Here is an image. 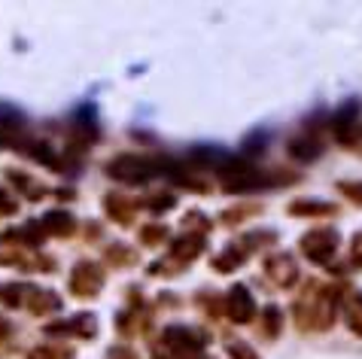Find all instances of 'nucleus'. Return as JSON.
<instances>
[{
    "label": "nucleus",
    "mask_w": 362,
    "mask_h": 359,
    "mask_svg": "<svg viewBox=\"0 0 362 359\" xmlns=\"http://www.w3.org/2000/svg\"><path fill=\"white\" fill-rule=\"evenodd\" d=\"M289 155L298 158V162H314V158H320V143L310 131H301L289 141Z\"/></svg>",
    "instance_id": "f8f14e48"
},
{
    "label": "nucleus",
    "mask_w": 362,
    "mask_h": 359,
    "mask_svg": "<svg viewBox=\"0 0 362 359\" xmlns=\"http://www.w3.org/2000/svg\"><path fill=\"white\" fill-rule=\"evenodd\" d=\"M107 359H140V356L132 351V347H110Z\"/></svg>",
    "instance_id": "7c9ffc66"
},
{
    "label": "nucleus",
    "mask_w": 362,
    "mask_h": 359,
    "mask_svg": "<svg viewBox=\"0 0 362 359\" xmlns=\"http://www.w3.org/2000/svg\"><path fill=\"white\" fill-rule=\"evenodd\" d=\"M207 247V241L201 235H180L174 244H170V253H168V259H174L177 265H189V262H195V259L201 256V250Z\"/></svg>",
    "instance_id": "0eeeda50"
},
{
    "label": "nucleus",
    "mask_w": 362,
    "mask_h": 359,
    "mask_svg": "<svg viewBox=\"0 0 362 359\" xmlns=\"http://www.w3.org/2000/svg\"><path fill=\"white\" fill-rule=\"evenodd\" d=\"M280 329H284V311L274 307V305H265V311H262V335L265 338H277Z\"/></svg>",
    "instance_id": "a211bd4d"
},
{
    "label": "nucleus",
    "mask_w": 362,
    "mask_h": 359,
    "mask_svg": "<svg viewBox=\"0 0 362 359\" xmlns=\"http://www.w3.org/2000/svg\"><path fill=\"white\" fill-rule=\"evenodd\" d=\"M46 235H55V237H70L76 232V219L70 216L67 211H49L43 219H40Z\"/></svg>",
    "instance_id": "1a4fd4ad"
},
{
    "label": "nucleus",
    "mask_w": 362,
    "mask_h": 359,
    "mask_svg": "<svg viewBox=\"0 0 362 359\" xmlns=\"http://www.w3.org/2000/svg\"><path fill=\"white\" fill-rule=\"evenodd\" d=\"M228 356H231V359H262L250 344H238V341L228 344Z\"/></svg>",
    "instance_id": "c85d7f7f"
},
{
    "label": "nucleus",
    "mask_w": 362,
    "mask_h": 359,
    "mask_svg": "<svg viewBox=\"0 0 362 359\" xmlns=\"http://www.w3.org/2000/svg\"><path fill=\"white\" fill-rule=\"evenodd\" d=\"M104 259L110 265H116V268H128V265L137 262V253L132 250V247H125V244H110L104 250Z\"/></svg>",
    "instance_id": "f3484780"
},
{
    "label": "nucleus",
    "mask_w": 362,
    "mask_h": 359,
    "mask_svg": "<svg viewBox=\"0 0 362 359\" xmlns=\"http://www.w3.org/2000/svg\"><path fill=\"white\" fill-rule=\"evenodd\" d=\"M16 213H18V201L0 189V216H16Z\"/></svg>",
    "instance_id": "c756f323"
},
{
    "label": "nucleus",
    "mask_w": 362,
    "mask_h": 359,
    "mask_svg": "<svg viewBox=\"0 0 362 359\" xmlns=\"http://www.w3.org/2000/svg\"><path fill=\"white\" fill-rule=\"evenodd\" d=\"M46 332L49 335H70V338H95L98 320H95V314H76V317H70V320L49 323Z\"/></svg>",
    "instance_id": "423d86ee"
},
{
    "label": "nucleus",
    "mask_w": 362,
    "mask_h": 359,
    "mask_svg": "<svg viewBox=\"0 0 362 359\" xmlns=\"http://www.w3.org/2000/svg\"><path fill=\"white\" fill-rule=\"evenodd\" d=\"M265 277L280 289H289L298 281V265L289 253H268L265 256Z\"/></svg>",
    "instance_id": "20e7f679"
},
{
    "label": "nucleus",
    "mask_w": 362,
    "mask_h": 359,
    "mask_svg": "<svg viewBox=\"0 0 362 359\" xmlns=\"http://www.w3.org/2000/svg\"><path fill=\"white\" fill-rule=\"evenodd\" d=\"M183 225H186V232L189 235H201L204 237L210 228H214V223H210V216H204L201 211H192V213H186L183 216Z\"/></svg>",
    "instance_id": "6ab92c4d"
},
{
    "label": "nucleus",
    "mask_w": 362,
    "mask_h": 359,
    "mask_svg": "<svg viewBox=\"0 0 362 359\" xmlns=\"http://www.w3.org/2000/svg\"><path fill=\"white\" fill-rule=\"evenodd\" d=\"M350 256H354V262L362 268V232L354 235V244H350Z\"/></svg>",
    "instance_id": "2f4dec72"
},
{
    "label": "nucleus",
    "mask_w": 362,
    "mask_h": 359,
    "mask_svg": "<svg viewBox=\"0 0 362 359\" xmlns=\"http://www.w3.org/2000/svg\"><path fill=\"white\" fill-rule=\"evenodd\" d=\"M298 247L314 265H332L338 256V247H341V235H338V228H332V225H317L301 235Z\"/></svg>",
    "instance_id": "f03ea898"
},
{
    "label": "nucleus",
    "mask_w": 362,
    "mask_h": 359,
    "mask_svg": "<svg viewBox=\"0 0 362 359\" xmlns=\"http://www.w3.org/2000/svg\"><path fill=\"white\" fill-rule=\"evenodd\" d=\"M223 302H226V317L231 323H250L256 317V302H253V295H250V289L244 283L231 286Z\"/></svg>",
    "instance_id": "39448f33"
},
{
    "label": "nucleus",
    "mask_w": 362,
    "mask_h": 359,
    "mask_svg": "<svg viewBox=\"0 0 362 359\" xmlns=\"http://www.w3.org/2000/svg\"><path fill=\"white\" fill-rule=\"evenodd\" d=\"M338 192L354 204H362V180H344V183H338Z\"/></svg>",
    "instance_id": "bb28decb"
},
{
    "label": "nucleus",
    "mask_w": 362,
    "mask_h": 359,
    "mask_svg": "<svg viewBox=\"0 0 362 359\" xmlns=\"http://www.w3.org/2000/svg\"><path fill=\"white\" fill-rule=\"evenodd\" d=\"M9 335V323L4 320V317H0V341H4V338Z\"/></svg>",
    "instance_id": "473e14b6"
},
{
    "label": "nucleus",
    "mask_w": 362,
    "mask_h": 359,
    "mask_svg": "<svg viewBox=\"0 0 362 359\" xmlns=\"http://www.w3.org/2000/svg\"><path fill=\"white\" fill-rule=\"evenodd\" d=\"M247 256L250 253L244 250V244H228L226 250L214 259V268H216V271H223V274H228V271H235V268L244 265Z\"/></svg>",
    "instance_id": "ddd939ff"
},
{
    "label": "nucleus",
    "mask_w": 362,
    "mask_h": 359,
    "mask_svg": "<svg viewBox=\"0 0 362 359\" xmlns=\"http://www.w3.org/2000/svg\"><path fill=\"white\" fill-rule=\"evenodd\" d=\"M74 351L70 347H49V344H40V347H31L28 359H70Z\"/></svg>",
    "instance_id": "4be33fe9"
},
{
    "label": "nucleus",
    "mask_w": 362,
    "mask_h": 359,
    "mask_svg": "<svg viewBox=\"0 0 362 359\" xmlns=\"http://www.w3.org/2000/svg\"><path fill=\"white\" fill-rule=\"evenodd\" d=\"M104 211H107V216L113 219V223L132 225L134 223V213H137V201H134V198H125V195L110 192V195H104Z\"/></svg>",
    "instance_id": "6e6552de"
},
{
    "label": "nucleus",
    "mask_w": 362,
    "mask_h": 359,
    "mask_svg": "<svg viewBox=\"0 0 362 359\" xmlns=\"http://www.w3.org/2000/svg\"><path fill=\"white\" fill-rule=\"evenodd\" d=\"M265 146H268V134H265V131H253V134H250L247 141H244V153H238V155L250 162V158L262 155V153H265Z\"/></svg>",
    "instance_id": "aec40b11"
},
{
    "label": "nucleus",
    "mask_w": 362,
    "mask_h": 359,
    "mask_svg": "<svg viewBox=\"0 0 362 359\" xmlns=\"http://www.w3.org/2000/svg\"><path fill=\"white\" fill-rule=\"evenodd\" d=\"M177 201H174V195H168V192H158V195H153V198H149V201H146V207H149V211H153V213H162V211H170V207H174Z\"/></svg>",
    "instance_id": "cd10ccee"
},
{
    "label": "nucleus",
    "mask_w": 362,
    "mask_h": 359,
    "mask_svg": "<svg viewBox=\"0 0 362 359\" xmlns=\"http://www.w3.org/2000/svg\"><path fill=\"white\" fill-rule=\"evenodd\" d=\"M28 311L37 314V317H46V314H58L62 311V298H58L52 289H34V295L28 298Z\"/></svg>",
    "instance_id": "9b49d317"
},
{
    "label": "nucleus",
    "mask_w": 362,
    "mask_h": 359,
    "mask_svg": "<svg viewBox=\"0 0 362 359\" xmlns=\"http://www.w3.org/2000/svg\"><path fill=\"white\" fill-rule=\"evenodd\" d=\"M104 268L95 262H79L74 271H70V293L76 298H95L100 289H104Z\"/></svg>",
    "instance_id": "7ed1b4c3"
},
{
    "label": "nucleus",
    "mask_w": 362,
    "mask_h": 359,
    "mask_svg": "<svg viewBox=\"0 0 362 359\" xmlns=\"http://www.w3.org/2000/svg\"><path fill=\"white\" fill-rule=\"evenodd\" d=\"M180 271H183V265H177L174 259H162V262L149 265V274L153 277H177Z\"/></svg>",
    "instance_id": "393cba45"
},
{
    "label": "nucleus",
    "mask_w": 362,
    "mask_h": 359,
    "mask_svg": "<svg viewBox=\"0 0 362 359\" xmlns=\"http://www.w3.org/2000/svg\"><path fill=\"white\" fill-rule=\"evenodd\" d=\"M271 244H277V235L274 232H250L244 237V250L250 253V247H271Z\"/></svg>",
    "instance_id": "a878e982"
},
{
    "label": "nucleus",
    "mask_w": 362,
    "mask_h": 359,
    "mask_svg": "<svg viewBox=\"0 0 362 359\" xmlns=\"http://www.w3.org/2000/svg\"><path fill=\"white\" fill-rule=\"evenodd\" d=\"M341 311L354 335H362V293H347V298H341Z\"/></svg>",
    "instance_id": "2eb2a0df"
},
{
    "label": "nucleus",
    "mask_w": 362,
    "mask_h": 359,
    "mask_svg": "<svg viewBox=\"0 0 362 359\" xmlns=\"http://www.w3.org/2000/svg\"><path fill=\"white\" fill-rule=\"evenodd\" d=\"M162 344L165 347H158V351L168 353V359H204V335L195 332L192 326H168Z\"/></svg>",
    "instance_id": "f257e3e1"
},
{
    "label": "nucleus",
    "mask_w": 362,
    "mask_h": 359,
    "mask_svg": "<svg viewBox=\"0 0 362 359\" xmlns=\"http://www.w3.org/2000/svg\"><path fill=\"white\" fill-rule=\"evenodd\" d=\"M286 213L289 216H335L338 207L320 201V198H298V201L286 207Z\"/></svg>",
    "instance_id": "9d476101"
},
{
    "label": "nucleus",
    "mask_w": 362,
    "mask_h": 359,
    "mask_svg": "<svg viewBox=\"0 0 362 359\" xmlns=\"http://www.w3.org/2000/svg\"><path fill=\"white\" fill-rule=\"evenodd\" d=\"M198 307H204L210 320H219V317L226 314V302L219 295H210V293H201L198 295Z\"/></svg>",
    "instance_id": "5701e85b"
},
{
    "label": "nucleus",
    "mask_w": 362,
    "mask_h": 359,
    "mask_svg": "<svg viewBox=\"0 0 362 359\" xmlns=\"http://www.w3.org/2000/svg\"><path fill=\"white\" fill-rule=\"evenodd\" d=\"M259 213V207H231V211H226L223 216H219V223L223 225H235V223H244L247 216Z\"/></svg>",
    "instance_id": "b1692460"
},
{
    "label": "nucleus",
    "mask_w": 362,
    "mask_h": 359,
    "mask_svg": "<svg viewBox=\"0 0 362 359\" xmlns=\"http://www.w3.org/2000/svg\"><path fill=\"white\" fill-rule=\"evenodd\" d=\"M4 177H6L9 183H13V186H16L22 195H28V201H40V198L46 195V189H43V186H37L31 177L22 174V171H16V167H6Z\"/></svg>",
    "instance_id": "4468645a"
},
{
    "label": "nucleus",
    "mask_w": 362,
    "mask_h": 359,
    "mask_svg": "<svg viewBox=\"0 0 362 359\" xmlns=\"http://www.w3.org/2000/svg\"><path fill=\"white\" fill-rule=\"evenodd\" d=\"M165 241H168V225L153 223V225L140 228V244H144V247H158V244H165Z\"/></svg>",
    "instance_id": "412c9836"
},
{
    "label": "nucleus",
    "mask_w": 362,
    "mask_h": 359,
    "mask_svg": "<svg viewBox=\"0 0 362 359\" xmlns=\"http://www.w3.org/2000/svg\"><path fill=\"white\" fill-rule=\"evenodd\" d=\"M34 289H37V286H31V283H9V286H4L0 298H4L9 307H25L28 298L34 295Z\"/></svg>",
    "instance_id": "dca6fc26"
}]
</instances>
